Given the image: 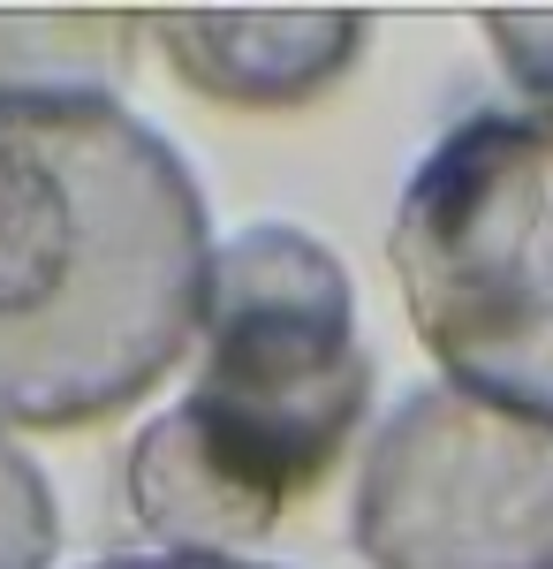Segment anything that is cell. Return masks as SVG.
Segmentation results:
<instances>
[{
  "mask_svg": "<svg viewBox=\"0 0 553 569\" xmlns=\"http://www.w3.org/2000/svg\"><path fill=\"white\" fill-rule=\"evenodd\" d=\"M144 16L129 8H0L8 99H114Z\"/></svg>",
  "mask_w": 553,
  "mask_h": 569,
  "instance_id": "cell-6",
  "label": "cell"
},
{
  "mask_svg": "<svg viewBox=\"0 0 553 569\" xmlns=\"http://www.w3.org/2000/svg\"><path fill=\"white\" fill-rule=\"evenodd\" d=\"M99 569H265V562H205V555H122V562H99Z\"/></svg>",
  "mask_w": 553,
  "mask_h": 569,
  "instance_id": "cell-9",
  "label": "cell"
},
{
  "mask_svg": "<svg viewBox=\"0 0 553 569\" xmlns=\"http://www.w3.org/2000/svg\"><path fill=\"white\" fill-rule=\"evenodd\" d=\"M386 259L418 342L501 410L553 426V107H477L432 137Z\"/></svg>",
  "mask_w": 553,
  "mask_h": 569,
  "instance_id": "cell-3",
  "label": "cell"
},
{
  "mask_svg": "<svg viewBox=\"0 0 553 569\" xmlns=\"http://www.w3.org/2000/svg\"><path fill=\"white\" fill-rule=\"evenodd\" d=\"M144 31H160L174 77L205 91L220 107H311L326 84L349 77L364 16L356 8H160L144 16Z\"/></svg>",
  "mask_w": 553,
  "mask_h": 569,
  "instance_id": "cell-5",
  "label": "cell"
},
{
  "mask_svg": "<svg viewBox=\"0 0 553 569\" xmlns=\"http://www.w3.org/2000/svg\"><path fill=\"white\" fill-rule=\"evenodd\" d=\"M53 547H61L53 486L16 440H0V569H46Z\"/></svg>",
  "mask_w": 553,
  "mask_h": 569,
  "instance_id": "cell-7",
  "label": "cell"
},
{
  "mask_svg": "<svg viewBox=\"0 0 553 569\" xmlns=\"http://www.w3.org/2000/svg\"><path fill=\"white\" fill-rule=\"evenodd\" d=\"M198 327L190 395L129 448V517L174 555L228 562L341 463L372 410V357L341 259L289 220L213 251Z\"/></svg>",
  "mask_w": 553,
  "mask_h": 569,
  "instance_id": "cell-2",
  "label": "cell"
},
{
  "mask_svg": "<svg viewBox=\"0 0 553 569\" xmlns=\"http://www.w3.org/2000/svg\"><path fill=\"white\" fill-rule=\"evenodd\" d=\"M349 531L372 569H553V426L463 388L402 395Z\"/></svg>",
  "mask_w": 553,
  "mask_h": 569,
  "instance_id": "cell-4",
  "label": "cell"
},
{
  "mask_svg": "<svg viewBox=\"0 0 553 569\" xmlns=\"http://www.w3.org/2000/svg\"><path fill=\"white\" fill-rule=\"evenodd\" d=\"M205 273V198L152 122L0 91V426L61 433L160 388Z\"/></svg>",
  "mask_w": 553,
  "mask_h": 569,
  "instance_id": "cell-1",
  "label": "cell"
},
{
  "mask_svg": "<svg viewBox=\"0 0 553 569\" xmlns=\"http://www.w3.org/2000/svg\"><path fill=\"white\" fill-rule=\"evenodd\" d=\"M485 39H493V53H501V69L515 84L553 99V8H493Z\"/></svg>",
  "mask_w": 553,
  "mask_h": 569,
  "instance_id": "cell-8",
  "label": "cell"
}]
</instances>
